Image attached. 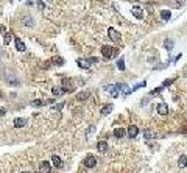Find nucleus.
I'll list each match as a JSON object with an SVG mask.
<instances>
[{"instance_id":"obj_7","label":"nucleus","mask_w":187,"mask_h":173,"mask_svg":"<svg viewBox=\"0 0 187 173\" xmlns=\"http://www.w3.org/2000/svg\"><path fill=\"white\" fill-rule=\"evenodd\" d=\"M131 13H133V16H134V17H137V19H143V16H145L143 10H140L139 6H134V8L131 10Z\"/></svg>"},{"instance_id":"obj_23","label":"nucleus","mask_w":187,"mask_h":173,"mask_svg":"<svg viewBox=\"0 0 187 173\" xmlns=\"http://www.w3.org/2000/svg\"><path fill=\"white\" fill-rule=\"evenodd\" d=\"M80 101H84L86 98H89V92H81V94H78V97H77Z\"/></svg>"},{"instance_id":"obj_11","label":"nucleus","mask_w":187,"mask_h":173,"mask_svg":"<svg viewBox=\"0 0 187 173\" xmlns=\"http://www.w3.org/2000/svg\"><path fill=\"white\" fill-rule=\"evenodd\" d=\"M22 24L25 27H34V19L30 17V16H24L22 17Z\"/></svg>"},{"instance_id":"obj_19","label":"nucleus","mask_w":187,"mask_h":173,"mask_svg":"<svg viewBox=\"0 0 187 173\" xmlns=\"http://www.w3.org/2000/svg\"><path fill=\"white\" fill-rule=\"evenodd\" d=\"M11 41H13V33H10V31H8V33H5V36H3V42H5L6 45H8Z\"/></svg>"},{"instance_id":"obj_21","label":"nucleus","mask_w":187,"mask_h":173,"mask_svg":"<svg viewBox=\"0 0 187 173\" xmlns=\"http://www.w3.org/2000/svg\"><path fill=\"white\" fill-rule=\"evenodd\" d=\"M161 17H162V20H169V19L171 17L170 11H167V10H164V11H161Z\"/></svg>"},{"instance_id":"obj_15","label":"nucleus","mask_w":187,"mask_h":173,"mask_svg":"<svg viewBox=\"0 0 187 173\" xmlns=\"http://www.w3.org/2000/svg\"><path fill=\"white\" fill-rule=\"evenodd\" d=\"M27 119H14V126L16 128H22V126H25L27 125Z\"/></svg>"},{"instance_id":"obj_25","label":"nucleus","mask_w":187,"mask_h":173,"mask_svg":"<svg viewBox=\"0 0 187 173\" xmlns=\"http://www.w3.org/2000/svg\"><path fill=\"white\" fill-rule=\"evenodd\" d=\"M117 67H119V70H125V59L123 58H120V59L117 61Z\"/></svg>"},{"instance_id":"obj_27","label":"nucleus","mask_w":187,"mask_h":173,"mask_svg":"<svg viewBox=\"0 0 187 173\" xmlns=\"http://www.w3.org/2000/svg\"><path fill=\"white\" fill-rule=\"evenodd\" d=\"M145 84H147V83H145V81H142V83H139V84H136V86L133 87L131 91H137V89H140V87H145Z\"/></svg>"},{"instance_id":"obj_34","label":"nucleus","mask_w":187,"mask_h":173,"mask_svg":"<svg viewBox=\"0 0 187 173\" xmlns=\"http://www.w3.org/2000/svg\"><path fill=\"white\" fill-rule=\"evenodd\" d=\"M186 78H187V67H186Z\"/></svg>"},{"instance_id":"obj_1","label":"nucleus","mask_w":187,"mask_h":173,"mask_svg":"<svg viewBox=\"0 0 187 173\" xmlns=\"http://www.w3.org/2000/svg\"><path fill=\"white\" fill-rule=\"evenodd\" d=\"M101 55L106 58V59H111V58H116L119 55V50L111 47V45H103L101 47Z\"/></svg>"},{"instance_id":"obj_22","label":"nucleus","mask_w":187,"mask_h":173,"mask_svg":"<svg viewBox=\"0 0 187 173\" xmlns=\"http://www.w3.org/2000/svg\"><path fill=\"white\" fill-rule=\"evenodd\" d=\"M143 136L147 137V139H154V133L151 131V129H143Z\"/></svg>"},{"instance_id":"obj_17","label":"nucleus","mask_w":187,"mask_h":173,"mask_svg":"<svg viewBox=\"0 0 187 173\" xmlns=\"http://www.w3.org/2000/svg\"><path fill=\"white\" fill-rule=\"evenodd\" d=\"M125 134H126V131H125L123 128H116V129H114V136L119 137V139H120V137H125Z\"/></svg>"},{"instance_id":"obj_10","label":"nucleus","mask_w":187,"mask_h":173,"mask_svg":"<svg viewBox=\"0 0 187 173\" xmlns=\"http://www.w3.org/2000/svg\"><path fill=\"white\" fill-rule=\"evenodd\" d=\"M14 44H16V48L19 50V52H25V50H27L25 44H24V41L19 39V37H16V39H14Z\"/></svg>"},{"instance_id":"obj_26","label":"nucleus","mask_w":187,"mask_h":173,"mask_svg":"<svg viewBox=\"0 0 187 173\" xmlns=\"http://www.w3.org/2000/svg\"><path fill=\"white\" fill-rule=\"evenodd\" d=\"M52 92H53V95H56V97H59V95H63V94H64V91H63V89H59V87H53Z\"/></svg>"},{"instance_id":"obj_30","label":"nucleus","mask_w":187,"mask_h":173,"mask_svg":"<svg viewBox=\"0 0 187 173\" xmlns=\"http://www.w3.org/2000/svg\"><path fill=\"white\" fill-rule=\"evenodd\" d=\"M89 61H90V64H95V63H98V58H89Z\"/></svg>"},{"instance_id":"obj_20","label":"nucleus","mask_w":187,"mask_h":173,"mask_svg":"<svg viewBox=\"0 0 187 173\" xmlns=\"http://www.w3.org/2000/svg\"><path fill=\"white\" fill-rule=\"evenodd\" d=\"M178 165H179V167H181V168H184L186 165H187V157H186L184 155H182L181 157H179V161H178Z\"/></svg>"},{"instance_id":"obj_12","label":"nucleus","mask_w":187,"mask_h":173,"mask_svg":"<svg viewBox=\"0 0 187 173\" xmlns=\"http://www.w3.org/2000/svg\"><path fill=\"white\" fill-rule=\"evenodd\" d=\"M128 134H129V137H137V134H139V128H137L136 125H129Z\"/></svg>"},{"instance_id":"obj_33","label":"nucleus","mask_w":187,"mask_h":173,"mask_svg":"<svg viewBox=\"0 0 187 173\" xmlns=\"http://www.w3.org/2000/svg\"><path fill=\"white\" fill-rule=\"evenodd\" d=\"M176 2H179V3H184V2H186V0H176Z\"/></svg>"},{"instance_id":"obj_5","label":"nucleus","mask_w":187,"mask_h":173,"mask_svg":"<svg viewBox=\"0 0 187 173\" xmlns=\"http://www.w3.org/2000/svg\"><path fill=\"white\" fill-rule=\"evenodd\" d=\"M50 172H52V165H50V162L44 161V162L39 164V173H50Z\"/></svg>"},{"instance_id":"obj_9","label":"nucleus","mask_w":187,"mask_h":173,"mask_svg":"<svg viewBox=\"0 0 187 173\" xmlns=\"http://www.w3.org/2000/svg\"><path fill=\"white\" fill-rule=\"evenodd\" d=\"M158 112L161 115H167L169 114V106H167L165 103H159L158 105Z\"/></svg>"},{"instance_id":"obj_32","label":"nucleus","mask_w":187,"mask_h":173,"mask_svg":"<svg viewBox=\"0 0 187 173\" xmlns=\"http://www.w3.org/2000/svg\"><path fill=\"white\" fill-rule=\"evenodd\" d=\"M5 112H6V109H5L3 106H0V117H2V115L5 114Z\"/></svg>"},{"instance_id":"obj_18","label":"nucleus","mask_w":187,"mask_h":173,"mask_svg":"<svg viewBox=\"0 0 187 173\" xmlns=\"http://www.w3.org/2000/svg\"><path fill=\"white\" fill-rule=\"evenodd\" d=\"M114 109V106L112 105H108V106H105V108H101V114L103 115H108V114H111V111Z\"/></svg>"},{"instance_id":"obj_16","label":"nucleus","mask_w":187,"mask_h":173,"mask_svg":"<svg viewBox=\"0 0 187 173\" xmlns=\"http://www.w3.org/2000/svg\"><path fill=\"white\" fill-rule=\"evenodd\" d=\"M52 164L55 165V167H58V168L63 167V161H61V157H59V156H56V155L52 157Z\"/></svg>"},{"instance_id":"obj_4","label":"nucleus","mask_w":187,"mask_h":173,"mask_svg":"<svg viewBox=\"0 0 187 173\" xmlns=\"http://www.w3.org/2000/svg\"><path fill=\"white\" fill-rule=\"evenodd\" d=\"M95 165H97V159H95L94 156H87L84 159V167L86 168H94Z\"/></svg>"},{"instance_id":"obj_36","label":"nucleus","mask_w":187,"mask_h":173,"mask_svg":"<svg viewBox=\"0 0 187 173\" xmlns=\"http://www.w3.org/2000/svg\"><path fill=\"white\" fill-rule=\"evenodd\" d=\"M48 2H53V0H48Z\"/></svg>"},{"instance_id":"obj_8","label":"nucleus","mask_w":187,"mask_h":173,"mask_svg":"<svg viewBox=\"0 0 187 173\" xmlns=\"http://www.w3.org/2000/svg\"><path fill=\"white\" fill-rule=\"evenodd\" d=\"M78 66L81 69H89L90 67V61L89 59H84V58H80V59H77Z\"/></svg>"},{"instance_id":"obj_35","label":"nucleus","mask_w":187,"mask_h":173,"mask_svg":"<svg viewBox=\"0 0 187 173\" xmlns=\"http://www.w3.org/2000/svg\"><path fill=\"white\" fill-rule=\"evenodd\" d=\"M22 173H31V172H22Z\"/></svg>"},{"instance_id":"obj_29","label":"nucleus","mask_w":187,"mask_h":173,"mask_svg":"<svg viewBox=\"0 0 187 173\" xmlns=\"http://www.w3.org/2000/svg\"><path fill=\"white\" fill-rule=\"evenodd\" d=\"M31 105L37 108V106H41V105H42V101H41V100H34V101H31Z\"/></svg>"},{"instance_id":"obj_24","label":"nucleus","mask_w":187,"mask_h":173,"mask_svg":"<svg viewBox=\"0 0 187 173\" xmlns=\"http://www.w3.org/2000/svg\"><path fill=\"white\" fill-rule=\"evenodd\" d=\"M164 45H165V48H167V50H169V52H170V50L173 48L175 42H173V41H169V39H167V41H164Z\"/></svg>"},{"instance_id":"obj_3","label":"nucleus","mask_w":187,"mask_h":173,"mask_svg":"<svg viewBox=\"0 0 187 173\" xmlns=\"http://www.w3.org/2000/svg\"><path fill=\"white\" fill-rule=\"evenodd\" d=\"M108 36H109V39L112 42H119L120 41V33L117 31V30H114V28H108Z\"/></svg>"},{"instance_id":"obj_13","label":"nucleus","mask_w":187,"mask_h":173,"mask_svg":"<svg viewBox=\"0 0 187 173\" xmlns=\"http://www.w3.org/2000/svg\"><path fill=\"white\" fill-rule=\"evenodd\" d=\"M117 86H119V89H120V92H122L123 95H128L129 92H133V91L128 87V84H125V83H120V84H117Z\"/></svg>"},{"instance_id":"obj_28","label":"nucleus","mask_w":187,"mask_h":173,"mask_svg":"<svg viewBox=\"0 0 187 173\" xmlns=\"http://www.w3.org/2000/svg\"><path fill=\"white\" fill-rule=\"evenodd\" d=\"M36 2H37V6H39L41 10H44V8H45V3H44V0H36Z\"/></svg>"},{"instance_id":"obj_31","label":"nucleus","mask_w":187,"mask_h":173,"mask_svg":"<svg viewBox=\"0 0 187 173\" xmlns=\"http://www.w3.org/2000/svg\"><path fill=\"white\" fill-rule=\"evenodd\" d=\"M63 106H64L63 103H59V105H56V106H55V109H56V111H61V109H63Z\"/></svg>"},{"instance_id":"obj_14","label":"nucleus","mask_w":187,"mask_h":173,"mask_svg":"<svg viewBox=\"0 0 187 173\" xmlns=\"http://www.w3.org/2000/svg\"><path fill=\"white\" fill-rule=\"evenodd\" d=\"M97 150L100 153H105L106 150H108V144H106V140H100V142H98V144H97Z\"/></svg>"},{"instance_id":"obj_6","label":"nucleus","mask_w":187,"mask_h":173,"mask_svg":"<svg viewBox=\"0 0 187 173\" xmlns=\"http://www.w3.org/2000/svg\"><path fill=\"white\" fill-rule=\"evenodd\" d=\"M61 84H63V91H64V92L73 89V87H72V83H70V80H69V78H63V80H61Z\"/></svg>"},{"instance_id":"obj_2","label":"nucleus","mask_w":187,"mask_h":173,"mask_svg":"<svg viewBox=\"0 0 187 173\" xmlns=\"http://www.w3.org/2000/svg\"><path fill=\"white\" fill-rule=\"evenodd\" d=\"M105 89H106V92H109L111 97H114V98L119 97V94H120V89H119V86H117V84H108Z\"/></svg>"}]
</instances>
